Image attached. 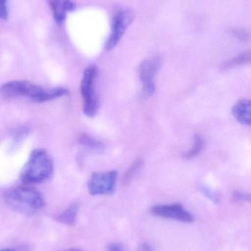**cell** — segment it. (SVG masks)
I'll list each match as a JSON object with an SVG mask.
<instances>
[{
	"mask_svg": "<svg viewBox=\"0 0 251 251\" xmlns=\"http://www.w3.org/2000/svg\"><path fill=\"white\" fill-rule=\"evenodd\" d=\"M0 94L7 99L28 97L34 102L42 103L69 95V91L63 88L46 89L29 81L14 80L1 85Z\"/></svg>",
	"mask_w": 251,
	"mask_h": 251,
	"instance_id": "cell-1",
	"label": "cell"
},
{
	"mask_svg": "<svg viewBox=\"0 0 251 251\" xmlns=\"http://www.w3.org/2000/svg\"><path fill=\"white\" fill-rule=\"evenodd\" d=\"M54 165L47 151L34 149L20 173V179L27 185L40 184L51 177Z\"/></svg>",
	"mask_w": 251,
	"mask_h": 251,
	"instance_id": "cell-2",
	"label": "cell"
},
{
	"mask_svg": "<svg viewBox=\"0 0 251 251\" xmlns=\"http://www.w3.org/2000/svg\"><path fill=\"white\" fill-rule=\"evenodd\" d=\"M4 201L10 209L24 215H32L45 206L42 195L27 184L7 192L4 196Z\"/></svg>",
	"mask_w": 251,
	"mask_h": 251,
	"instance_id": "cell-3",
	"label": "cell"
},
{
	"mask_svg": "<svg viewBox=\"0 0 251 251\" xmlns=\"http://www.w3.org/2000/svg\"><path fill=\"white\" fill-rule=\"evenodd\" d=\"M98 69L94 65L88 66L84 70L81 82V93L84 100L83 111L88 117H94L98 113V97L95 91V81Z\"/></svg>",
	"mask_w": 251,
	"mask_h": 251,
	"instance_id": "cell-4",
	"label": "cell"
},
{
	"mask_svg": "<svg viewBox=\"0 0 251 251\" xmlns=\"http://www.w3.org/2000/svg\"><path fill=\"white\" fill-rule=\"evenodd\" d=\"M117 176L116 171L94 173L87 184L88 192L92 196L112 194L115 191Z\"/></svg>",
	"mask_w": 251,
	"mask_h": 251,
	"instance_id": "cell-5",
	"label": "cell"
},
{
	"mask_svg": "<svg viewBox=\"0 0 251 251\" xmlns=\"http://www.w3.org/2000/svg\"><path fill=\"white\" fill-rule=\"evenodd\" d=\"M161 67V60L157 57L146 59L139 68L140 79L142 84V94L145 98L156 92L155 78Z\"/></svg>",
	"mask_w": 251,
	"mask_h": 251,
	"instance_id": "cell-6",
	"label": "cell"
},
{
	"mask_svg": "<svg viewBox=\"0 0 251 251\" xmlns=\"http://www.w3.org/2000/svg\"><path fill=\"white\" fill-rule=\"evenodd\" d=\"M135 15L132 10L125 9L116 13L113 18L112 30L106 44V50H112L120 41L128 26L134 22Z\"/></svg>",
	"mask_w": 251,
	"mask_h": 251,
	"instance_id": "cell-7",
	"label": "cell"
},
{
	"mask_svg": "<svg viewBox=\"0 0 251 251\" xmlns=\"http://www.w3.org/2000/svg\"><path fill=\"white\" fill-rule=\"evenodd\" d=\"M151 212L153 215L159 218L186 224H191L195 221L194 215L187 210L181 203L156 205L152 207Z\"/></svg>",
	"mask_w": 251,
	"mask_h": 251,
	"instance_id": "cell-8",
	"label": "cell"
},
{
	"mask_svg": "<svg viewBox=\"0 0 251 251\" xmlns=\"http://www.w3.org/2000/svg\"><path fill=\"white\" fill-rule=\"evenodd\" d=\"M55 21L58 25H61L66 20V16L69 12L75 9V4L71 0H47Z\"/></svg>",
	"mask_w": 251,
	"mask_h": 251,
	"instance_id": "cell-9",
	"label": "cell"
},
{
	"mask_svg": "<svg viewBox=\"0 0 251 251\" xmlns=\"http://www.w3.org/2000/svg\"><path fill=\"white\" fill-rule=\"evenodd\" d=\"M232 114L236 120L245 126H250L251 124V102L250 100H239L232 108Z\"/></svg>",
	"mask_w": 251,
	"mask_h": 251,
	"instance_id": "cell-10",
	"label": "cell"
},
{
	"mask_svg": "<svg viewBox=\"0 0 251 251\" xmlns=\"http://www.w3.org/2000/svg\"><path fill=\"white\" fill-rule=\"evenodd\" d=\"M79 209L78 203H72L63 212L56 216V221L63 225L72 226L76 224Z\"/></svg>",
	"mask_w": 251,
	"mask_h": 251,
	"instance_id": "cell-11",
	"label": "cell"
},
{
	"mask_svg": "<svg viewBox=\"0 0 251 251\" xmlns=\"http://www.w3.org/2000/svg\"><path fill=\"white\" fill-rule=\"evenodd\" d=\"M251 60V54L250 51H246V52L242 53L241 54H239L234 58L223 63L221 65V70L225 71L237 67V66H243V65L250 63Z\"/></svg>",
	"mask_w": 251,
	"mask_h": 251,
	"instance_id": "cell-12",
	"label": "cell"
},
{
	"mask_svg": "<svg viewBox=\"0 0 251 251\" xmlns=\"http://www.w3.org/2000/svg\"><path fill=\"white\" fill-rule=\"evenodd\" d=\"M78 142L81 146L85 147L88 150L93 151H99L103 150V144L100 143L98 140H96L91 136L87 134H81L78 138Z\"/></svg>",
	"mask_w": 251,
	"mask_h": 251,
	"instance_id": "cell-13",
	"label": "cell"
},
{
	"mask_svg": "<svg viewBox=\"0 0 251 251\" xmlns=\"http://www.w3.org/2000/svg\"><path fill=\"white\" fill-rule=\"evenodd\" d=\"M143 163H144V162H143V159H141V158L136 159L133 162L132 165L129 167V168L124 174L123 178H122V182H123L124 184H128L131 182L135 176L138 174L139 171L141 169Z\"/></svg>",
	"mask_w": 251,
	"mask_h": 251,
	"instance_id": "cell-14",
	"label": "cell"
},
{
	"mask_svg": "<svg viewBox=\"0 0 251 251\" xmlns=\"http://www.w3.org/2000/svg\"><path fill=\"white\" fill-rule=\"evenodd\" d=\"M203 140L201 136L196 134L195 136L194 146L188 151L183 154V157L185 159H192L196 157L203 150Z\"/></svg>",
	"mask_w": 251,
	"mask_h": 251,
	"instance_id": "cell-15",
	"label": "cell"
},
{
	"mask_svg": "<svg viewBox=\"0 0 251 251\" xmlns=\"http://www.w3.org/2000/svg\"><path fill=\"white\" fill-rule=\"evenodd\" d=\"M231 33L240 41L247 42L249 40V33L247 31L243 29H234L231 30Z\"/></svg>",
	"mask_w": 251,
	"mask_h": 251,
	"instance_id": "cell-16",
	"label": "cell"
},
{
	"mask_svg": "<svg viewBox=\"0 0 251 251\" xmlns=\"http://www.w3.org/2000/svg\"><path fill=\"white\" fill-rule=\"evenodd\" d=\"M28 133V129L25 128V127H22V128L16 130L14 137H13L14 144H18V143H21L23 140V139L25 138V137H26Z\"/></svg>",
	"mask_w": 251,
	"mask_h": 251,
	"instance_id": "cell-17",
	"label": "cell"
},
{
	"mask_svg": "<svg viewBox=\"0 0 251 251\" xmlns=\"http://www.w3.org/2000/svg\"><path fill=\"white\" fill-rule=\"evenodd\" d=\"M202 191H203V194L209 198L210 200H212L214 203H218L220 202V197L212 190H209L207 187H203L202 188Z\"/></svg>",
	"mask_w": 251,
	"mask_h": 251,
	"instance_id": "cell-18",
	"label": "cell"
},
{
	"mask_svg": "<svg viewBox=\"0 0 251 251\" xmlns=\"http://www.w3.org/2000/svg\"><path fill=\"white\" fill-rule=\"evenodd\" d=\"M8 18V10L7 7V0H0V19L7 20Z\"/></svg>",
	"mask_w": 251,
	"mask_h": 251,
	"instance_id": "cell-19",
	"label": "cell"
},
{
	"mask_svg": "<svg viewBox=\"0 0 251 251\" xmlns=\"http://www.w3.org/2000/svg\"><path fill=\"white\" fill-rule=\"evenodd\" d=\"M233 201L234 202L250 201V196L240 192H236L233 195Z\"/></svg>",
	"mask_w": 251,
	"mask_h": 251,
	"instance_id": "cell-20",
	"label": "cell"
},
{
	"mask_svg": "<svg viewBox=\"0 0 251 251\" xmlns=\"http://www.w3.org/2000/svg\"><path fill=\"white\" fill-rule=\"evenodd\" d=\"M109 251H126L122 245L119 243H112L108 246Z\"/></svg>",
	"mask_w": 251,
	"mask_h": 251,
	"instance_id": "cell-21",
	"label": "cell"
},
{
	"mask_svg": "<svg viewBox=\"0 0 251 251\" xmlns=\"http://www.w3.org/2000/svg\"><path fill=\"white\" fill-rule=\"evenodd\" d=\"M0 251H29V249L26 246L19 248H8V249H2Z\"/></svg>",
	"mask_w": 251,
	"mask_h": 251,
	"instance_id": "cell-22",
	"label": "cell"
},
{
	"mask_svg": "<svg viewBox=\"0 0 251 251\" xmlns=\"http://www.w3.org/2000/svg\"><path fill=\"white\" fill-rule=\"evenodd\" d=\"M139 251H153L147 243H142L139 246Z\"/></svg>",
	"mask_w": 251,
	"mask_h": 251,
	"instance_id": "cell-23",
	"label": "cell"
},
{
	"mask_svg": "<svg viewBox=\"0 0 251 251\" xmlns=\"http://www.w3.org/2000/svg\"><path fill=\"white\" fill-rule=\"evenodd\" d=\"M66 251H82L80 250V249H70V250H68Z\"/></svg>",
	"mask_w": 251,
	"mask_h": 251,
	"instance_id": "cell-24",
	"label": "cell"
}]
</instances>
